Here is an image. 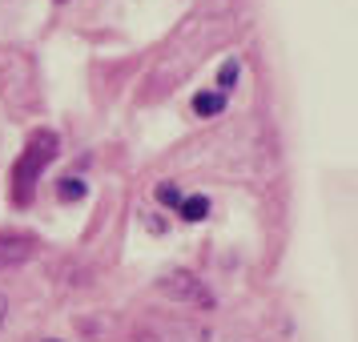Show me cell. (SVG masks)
Instances as JSON below:
<instances>
[{
  "instance_id": "1",
  "label": "cell",
  "mask_w": 358,
  "mask_h": 342,
  "mask_svg": "<svg viewBox=\"0 0 358 342\" xmlns=\"http://www.w3.org/2000/svg\"><path fill=\"white\" fill-rule=\"evenodd\" d=\"M52 157H57V133H52V129L33 133V137H29V145H24V153H20L17 169H13V194H17L20 206H29V201H33L36 181H41V173L52 165Z\"/></svg>"
},
{
  "instance_id": "7",
  "label": "cell",
  "mask_w": 358,
  "mask_h": 342,
  "mask_svg": "<svg viewBox=\"0 0 358 342\" xmlns=\"http://www.w3.org/2000/svg\"><path fill=\"white\" fill-rule=\"evenodd\" d=\"M57 194H61V201H77V197H85V181L81 178H65L61 185H57Z\"/></svg>"
},
{
  "instance_id": "5",
  "label": "cell",
  "mask_w": 358,
  "mask_h": 342,
  "mask_svg": "<svg viewBox=\"0 0 358 342\" xmlns=\"http://www.w3.org/2000/svg\"><path fill=\"white\" fill-rule=\"evenodd\" d=\"M181 218L185 222H201V218H210V201L206 197H181Z\"/></svg>"
},
{
  "instance_id": "4",
  "label": "cell",
  "mask_w": 358,
  "mask_h": 342,
  "mask_svg": "<svg viewBox=\"0 0 358 342\" xmlns=\"http://www.w3.org/2000/svg\"><path fill=\"white\" fill-rule=\"evenodd\" d=\"M226 109V93H197L194 97V113L197 117H217Z\"/></svg>"
},
{
  "instance_id": "6",
  "label": "cell",
  "mask_w": 358,
  "mask_h": 342,
  "mask_svg": "<svg viewBox=\"0 0 358 342\" xmlns=\"http://www.w3.org/2000/svg\"><path fill=\"white\" fill-rule=\"evenodd\" d=\"M238 77H242V65H238V61H226V65H222V73H217V89H222V93H229V89L238 85Z\"/></svg>"
},
{
  "instance_id": "8",
  "label": "cell",
  "mask_w": 358,
  "mask_h": 342,
  "mask_svg": "<svg viewBox=\"0 0 358 342\" xmlns=\"http://www.w3.org/2000/svg\"><path fill=\"white\" fill-rule=\"evenodd\" d=\"M157 201H165V206H181V190L178 185H157Z\"/></svg>"
},
{
  "instance_id": "9",
  "label": "cell",
  "mask_w": 358,
  "mask_h": 342,
  "mask_svg": "<svg viewBox=\"0 0 358 342\" xmlns=\"http://www.w3.org/2000/svg\"><path fill=\"white\" fill-rule=\"evenodd\" d=\"M4 318H8V298L0 294V326H4Z\"/></svg>"
},
{
  "instance_id": "2",
  "label": "cell",
  "mask_w": 358,
  "mask_h": 342,
  "mask_svg": "<svg viewBox=\"0 0 358 342\" xmlns=\"http://www.w3.org/2000/svg\"><path fill=\"white\" fill-rule=\"evenodd\" d=\"M162 294H169L173 302H189V306H210L213 294L201 286V278L185 274V270H178V274H169L162 282Z\"/></svg>"
},
{
  "instance_id": "3",
  "label": "cell",
  "mask_w": 358,
  "mask_h": 342,
  "mask_svg": "<svg viewBox=\"0 0 358 342\" xmlns=\"http://www.w3.org/2000/svg\"><path fill=\"white\" fill-rule=\"evenodd\" d=\"M29 254H33V238H24V234H8V238H0V270L24 262Z\"/></svg>"
}]
</instances>
